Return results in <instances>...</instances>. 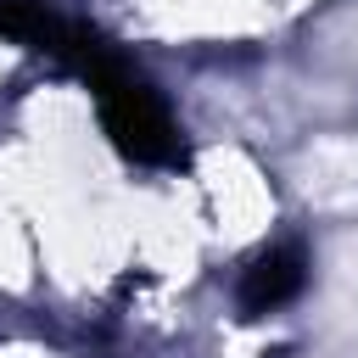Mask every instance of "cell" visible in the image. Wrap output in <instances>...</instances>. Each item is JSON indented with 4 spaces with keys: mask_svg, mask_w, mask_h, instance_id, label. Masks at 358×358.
I'll return each instance as SVG.
<instances>
[{
    "mask_svg": "<svg viewBox=\"0 0 358 358\" xmlns=\"http://www.w3.org/2000/svg\"><path fill=\"white\" fill-rule=\"evenodd\" d=\"M308 285V257L296 246H263L246 268H241V285H235V302L246 319H263L274 308H285L291 296H302Z\"/></svg>",
    "mask_w": 358,
    "mask_h": 358,
    "instance_id": "6da1fadb",
    "label": "cell"
},
{
    "mask_svg": "<svg viewBox=\"0 0 358 358\" xmlns=\"http://www.w3.org/2000/svg\"><path fill=\"white\" fill-rule=\"evenodd\" d=\"M62 17L45 6V0H0V34L28 45V50H50Z\"/></svg>",
    "mask_w": 358,
    "mask_h": 358,
    "instance_id": "7a4b0ae2",
    "label": "cell"
}]
</instances>
